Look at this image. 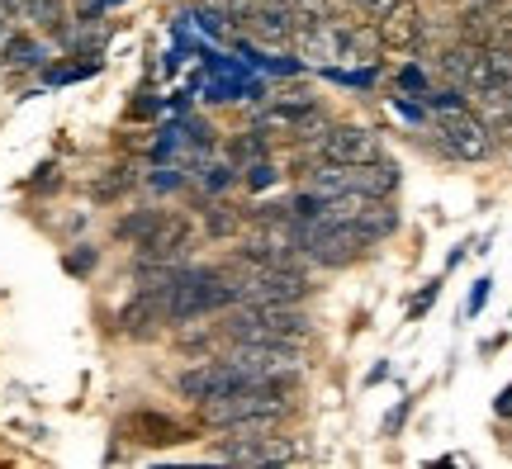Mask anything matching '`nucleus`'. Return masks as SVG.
<instances>
[{"label": "nucleus", "instance_id": "f257e3e1", "mask_svg": "<svg viewBox=\"0 0 512 469\" xmlns=\"http://www.w3.org/2000/svg\"><path fill=\"white\" fill-rule=\"evenodd\" d=\"M219 337L228 342H280V346H304L313 337V318L304 304H228L219 313Z\"/></svg>", "mask_w": 512, "mask_h": 469}, {"label": "nucleus", "instance_id": "f03ea898", "mask_svg": "<svg viewBox=\"0 0 512 469\" xmlns=\"http://www.w3.org/2000/svg\"><path fill=\"white\" fill-rule=\"evenodd\" d=\"M162 299H166V323L171 327L200 323V318H214L228 304H238L228 271H214V266H181L176 280L162 289Z\"/></svg>", "mask_w": 512, "mask_h": 469}, {"label": "nucleus", "instance_id": "7ed1b4c3", "mask_svg": "<svg viewBox=\"0 0 512 469\" xmlns=\"http://www.w3.org/2000/svg\"><path fill=\"white\" fill-rule=\"evenodd\" d=\"M223 271L233 280L238 304L242 299H256V304H304L313 294L309 275L299 271V266H266V261H242V256H233Z\"/></svg>", "mask_w": 512, "mask_h": 469}, {"label": "nucleus", "instance_id": "20e7f679", "mask_svg": "<svg viewBox=\"0 0 512 469\" xmlns=\"http://www.w3.org/2000/svg\"><path fill=\"white\" fill-rule=\"evenodd\" d=\"M290 384L285 379H252L242 384L238 394H223V398H204L200 417L209 427H223L233 417H252V413H275V417H290Z\"/></svg>", "mask_w": 512, "mask_h": 469}, {"label": "nucleus", "instance_id": "39448f33", "mask_svg": "<svg viewBox=\"0 0 512 469\" xmlns=\"http://www.w3.org/2000/svg\"><path fill=\"white\" fill-rule=\"evenodd\" d=\"M437 138L456 162H484V157H494V128H489V119H479L470 105L437 109Z\"/></svg>", "mask_w": 512, "mask_h": 469}, {"label": "nucleus", "instance_id": "423d86ee", "mask_svg": "<svg viewBox=\"0 0 512 469\" xmlns=\"http://www.w3.org/2000/svg\"><path fill=\"white\" fill-rule=\"evenodd\" d=\"M228 361L238 365L247 379H294L304 375V356L299 346H280V342H228Z\"/></svg>", "mask_w": 512, "mask_h": 469}, {"label": "nucleus", "instance_id": "0eeeda50", "mask_svg": "<svg viewBox=\"0 0 512 469\" xmlns=\"http://www.w3.org/2000/svg\"><path fill=\"white\" fill-rule=\"evenodd\" d=\"M242 384H252V379L242 375L238 365L228 361V356H209V361L190 365V370H181L176 375V394L190 398V403H204V398H223V394H238Z\"/></svg>", "mask_w": 512, "mask_h": 469}, {"label": "nucleus", "instance_id": "6e6552de", "mask_svg": "<svg viewBox=\"0 0 512 469\" xmlns=\"http://www.w3.org/2000/svg\"><path fill=\"white\" fill-rule=\"evenodd\" d=\"M313 157H328V162H342V166H361V162L384 157V147H380V138H375V128H366V124H328L323 138H313Z\"/></svg>", "mask_w": 512, "mask_h": 469}, {"label": "nucleus", "instance_id": "1a4fd4ad", "mask_svg": "<svg viewBox=\"0 0 512 469\" xmlns=\"http://www.w3.org/2000/svg\"><path fill=\"white\" fill-rule=\"evenodd\" d=\"M190 247H195V228H190V218L166 214L162 223L138 242V266H185Z\"/></svg>", "mask_w": 512, "mask_h": 469}, {"label": "nucleus", "instance_id": "9d476101", "mask_svg": "<svg viewBox=\"0 0 512 469\" xmlns=\"http://www.w3.org/2000/svg\"><path fill=\"white\" fill-rule=\"evenodd\" d=\"M219 460H233V465H290L299 455H309L304 441H290V436H261V441H233L223 436L214 446Z\"/></svg>", "mask_w": 512, "mask_h": 469}, {"label": "nucleus", "instance_id": "9b49d317", "mask_svg": "<svg viewBox=\"0 0 512 469\" xmlns=\"http://www.w3.org/2000/svg\"><path fill=\"white\" fill-rule=\"evenodd\" d=\"M375 34H380V48L413 57V53H422L427 24H422V10L413 5V0H399V5H394L384 19H375Z\"/></svg>", "mask_w": 512, "mask_h": 469}, {"label": "nucleus", "instance_id": "f8f14e48", "mask_svg": "<svg viewBox=\"0 0 512 469\" xmlns=\"http://www.w3.org/2000/svg\"><path fill=\"white\" fill-rule=\"evenodd\" d=\"M166 323V299L162 289H138L133 299H128L124 308H119V332L124 337H138V342H147V337H157Z\"/></svg>", "mask_w": 512, "mask_h": 469}, {"label": "nucleus", "instance_id": "ddd939ff", "mask_svg": "<svg viewBox=\"0 0 512 469\" xmlns=\"http://www.w3.org/2000/svg\"><path fill=\"white\" fill-rule=\"evenodd\" d=\"M403 171L389 157H375V162L351 166V195H366V199H394L399 195Z\"/></svg>", "mask_w": 512, "mask_h": 469}, {"label": "nucleus", "instance_id": "4468645a", "mask_svg": "<svg viewBox=\"0 0 512 469\" xmlns=\"http://www.w3.org/2000/svg\"><path fill=\"white\" fill-rule=\"evenodd\" d=\"M124 432L138 446H181V441H190V432H185L181 422H171L162 413H133L124 422Z\"/></svg>", "mask_w": 512, "mask_h": 469}, {"label": "nucleus", "instance_id": "2eb2a0df", "mask_svg": "<svg viewBox=\"0 0 512 469\" xmlns=\"http://www.w3.org/2000/svg\"><path fill=\"white\" fill-rule=\"evenodd\" d=\"M351 223H356V228L370 237V247H375V242L399 233V209H394V199H366V204L351 214Z\"/></svg>", "mask_w": 512, "mask_h": 469}, {"label": "nucleus", "instance_id": "dca6fc26", "mask_svg": "<svg viewBox=\"0 0 512 469\" xmlns=\"http://www.w3.org/2000/svg\"><path fill=\"white\" fill-rule=\"evenodd\" d=\"M15 10L48 34H67V5L62 0H15Z\"/></svg>", "mask_w": 512, "mask_h": 469}, {"label": "nucleus", "instance_id": "f3484780", "mask_svg": "<svg viewBox=\"0 0 512 469\" xmlns=\"http://www.w3.org/2000/svg\"><path fill=\"white\" fill-rule=\"evenodd\" d=\"M280 422H285V417H275V413L233 417V422H223V436H233V441H261V436H275V432H280Z\"/></svg>", "mask_w": 512, "mask_h": 469}, {"label": "nucleus", "instance_id": "a211bd4d", "mask_svg": "<svg viewBox=\"0 0 512 469\" xmlns=\"http://www.w3.org/2000/svg\"><path fill=\"white\" fill-rule=\"evenodd\" d=\"M162 218H166V209H133V214H124L119 223H114V237H119V242H128V247H138V242H143V237L152 233Z\"/></svg>", "mask_w": 512, "mask_h": 469}, {"label": "nucleus", "instance_id": "6ab92c4d", "mask_svg": "<svg viewBox=\"0 0 512 469\" xmlns=\"http://www.w3.org/2000/svg\"><path fill=\"white\" fill-rule=\"evenodd\" d=\"M252 162H266V133L261 128H247V133H238L228 143V166L233 171H242V166H252Z\"/></svg>", "mask_w": 512, "mask_h": 469}, {"label": "nucleus", "instance_id": "aec40b11", "mask_svg": "<svg viewBox=\"0 0 512 469\" xmlns=\"http://www.w3.org/2000/svg\"><path fill=\"white\" fill-rule=\"evenodd\" d=\"M238 228H242V218L228 204H209L204 209V233L209 237H238Z\"/></svg>", "mask_w": 512, "mask_h": 469}, {"label": "nucleus", "instance_id": "412c9836", "mask_svg": "<svg viewBox=\"0 0 512 469\" xmlns=\"http://www.w3.org/2000/svg\"><path fill=\"white\" fill-rule=\"evenodd\" d=\"M5 67H43V43L38 38H10V53H5Z\"/></svg>", "mask_w": 512, "mask_h": 469}, {"label": "nucleus", "instance_id": "4be33fe9", "mask_svg": "<svg viewBox=\"0 0 512 469\" xmlns=\"http://www.w3.org/2000/svg\"><path fill=\"white\" fill-rule=\"evenodd\" d=\"M394 86L403 95H418V100H427V91H432V81H427V72H422L418 62H403L399 72H394Z\"/></svg>", "mask_w": 512, "mask_h": 469}, {"label": "nucleus", "instance_id": "5701e85b", "mask_svg": "<svg viewBox=\"0 0 512 469\" xmlns=\"http://www.w3.org/2000/svg\"><path fill=\"white\" fill-rule=\"evenodd\" d=\"M100 72V62H67V67H48V81L53 86H67V81H86V76Z\"/></svg>", "mask_w": 512, "mask_h": 469}, {"label": "nucleus", "instance_id": "b1692460", "mask_svg": "<svg viewBox=\"0 0 512 469\" xmlns=\"http://www.w3.org/2000/svg\"><path fill=\"white\" fill-rule=\"evenodd\" d=\"M95 261H100V252H95V247H76V252H67V261H62V266H67V275H91Z\"/></svg>", "mask_w": 512, "mask_h": 469}, {"label": "nucleus", "instance_id": "393cba45", "mask_svg": "<svg viewBox=\"0 0 512 469\" xmlns=\"http://www.w3.org/2000/svg\"><path fill=\"white\" fill-rule=\"evenodd\" d=\"M394 5H399V0H351V10H356L361 19H370V24H375V19H384Z\"/></svg>", "mask_w": 512, "mask_h": 469}, {"label": "nucleus", "instance_id": "a878e982", "mask_svg": "<svg viewBox=\"0 0 512 469\" xmlns=\"http://www.w3.org/2000/svg\"><path fill=\"white\" fill-rule=\"evenodd\" d=\"M408 413H413V403H408V398H403V403H394V408H389V417H384L380 432H384V436H394V432H399V422H403Z\"/></svg>", "mask_w": 512, "mask_h": 469}, {"label": "nucleus", "instance_id": "bb28decb", "mask_svg": "<svg viewBox=\"0 0 512 469\" xmlns=\"http://www.w3.org/2000/svg\"><path fill=\"white\" fill-rule=\"evenodd\" d=\"M10 38H15V24H10V15L0 10V67H5V53H10Z\"/></svg>", "mask_w": 512, "mask_h": 469}, {"label": "nucleus", "instance_id": "cd10ccee", "mask_svg": "<svg viewBox=\"0 0 512 469\" xmlns=\"http://www.w3.org/2000/svg\"><path fill=\"white\" fill-rule=\"evenodd\" d=\"M437 289H441V280H437V285H427V289H422L418 299H413V308H408V313H413V318H422V313H427V304L437 299Z\"/></svg>", "mask_w": 512, "mask_h": 469}, {"label": "nucleus", "instance_id": "c85d7f7f", "mask_svg": "<svg viewBox=\"0 0 512 469\" xmlns=\"http://www.w3.org/2000/svg\"><path fill=\"white\" fill-rule=\"evenodd\" d=\"M489 285H494V280H479V285L470 289V313H479V308L489 304Z\"/></svg>", "mask_w": 512, "mask_h": 469}, {"label": "nucleus", "instance_id": "c756f323", "mask_svg": "<svg viewBox=\"0 0 512 469\" xmlns=\"http://www.w3.org/2000/svg\"><path fill=\"white\" fill-rule=\"evenodd\" d=\"M494 413H498V417H512V384H508V389H503V394H498Z\"/></svg>", "mask_w": 512, "mask_h": 469}, {"label": "nucleus", "instance_id": "7c9ffc66", "mask_svg": "<svg viewBox=\"0 0 512 469\" xmlns=\"http://www.w3.org/2000/svg\"><path fill=\"white\" fill-rule=\"evenodd\" d=\"M437 5H456V0H437Z\"/></svg>", "mask_w": 512, "mask_h": 469}, {"label": "nucleus", "instance_id": "2f4dec72", "mask_svg": "<svg viewBox=\"0 0 512 469\" xmlns=\"http://www.w3.org/2000/svg\"><path fill=\"white\" fill-rule=\"evenodd\" d=\"M294 5H299V0H294Z\"/></svg>", "mask_w": 512, "mask_h": 469}]
</instances>
